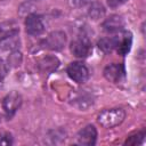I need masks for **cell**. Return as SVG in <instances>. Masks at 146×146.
<instances>
[{"instance_id":"20","label":"cell","mask_w":146,"mask_h":146,"mask_svg":"<svg viewBox=\"0 0 146 146\" xmlns=\"http://www.w3.org/2000/svg\"><path fill=\"white\" fill-rule=\"evenodd\" d=\"M91 0H68V3L71 7L74 8H79V7H83L87 3H89Z\"/></svg>"},{"instance_id":"10","label":"cell","mask_w":146,"mask_h":146,"mask_svg":"<svg viewBox=\"0 0 146 146\" xmlns=\"http://www.w3.org/2000/svg\"><path fill=\"white\" fill-rule=\"evenodd\" d=\"M102 27L107 33L121 32L124 27V19L119 15H112L102 23Z\"/></svg>"},{"instance_id":"7","label":"cell","mask_w":146,"mask_h":146,"mask_svg":"<svg viewBox=\"0 0 146 146\" xmlns=\"http://www.w3.org/2000/svg\"><path fill=\"white\" fill-rule=\"evenodd\" d=\"M104 76L107 81L113 82V83H117L120 82L124 75H125V70L124 66L122 64H117V63H112L110 65H107L104 68Z\"/></svg>"},{"instance_id":"9","label":"cell","mask_w":146,"mask_h":146,"mask_svg":"<svg viewBox=\"0 0 146 146\" xmlns=\"http://www.w3.org/2000/svg\"><path fill=\"white\" fill-rule=\"evenodd\" d=\"M132 46V35L130 32H122L115 35V49L119 55L125 56Z\"/></svg>"},{"instance_id":"21","label":"cell","mask_w":146,"mask_h":146,"mask_svg":"<svg viewBox=\"0 0 146 146\" xmlns=\"http://www.w3.org/2000/svg\"><path fill=\"white\" fill-rule=\"evenodd\" d=\"M7 65L5 64V62L0 58V81L3 80V78L7 75Z\"/></svg>"},{"instance_id":"15","label":"cell","mask_w":146,"mask_h":146,"mask_svg":"<svg viewBox=\"0 0 146 146\" xmlns=\"http://www.w3.org/2000/svg\"><path fill=\"white\" fill-rule=\"evenodd\" d=\"M0 46L5 50H17V48L19 47V39H17V35L6 38L3 40H0Z\"/></svg>"},{"instance_id":"17","label":"cell","mask_w":146,"mask_h":146,"mask_svg":"<svg viewBox=\"0 0 146 146\" xmlns=\"http://www.w3.org/2000/svg\"><path fill=\"white\" fill-rule=\"evenodd\" d=\"M22 63V54L18 50H14L8 57V65L10 67H17Z\"/></svg>"},{"instance_id":"5","label":"cell","mask_w":146,"mask_h":146,"mask_svg":"<svg viewBox=\"0 0 146 146\" xmlns=\"http://www.w3.org/2000/svg\"><path fill=\"white\" fill-rule=\"evenodd\" d=\"M91 51V42L86 36H80L71 42V52L79 58L87 57Z\"/></svg>"},{"instance_id":"23","label":"cell","mask_w":146,"mask_h":146,"mask_svg":"<svg viewBox=\"0 0 146 146\" xmlns=\"http://www.w3.org/2000/svg\"><path fill=\"white\" fill-rule=\"evenodd\" d=\"M31 1H34V0H31Z\"/></svg>"},{"instance_id":"18","label":"cell","mask_w":146,"mask_h":146,"mask_svg":"<svg viewBox=\"0 0 146 146\" xmlns=\"http://www.w3.org/2000/svg\"><path fill=\"white\" fill-rule=\"evenodd\" d=\"M145 138V131L141 130L135 135H131L128 137V139L125 140V144L127 145H137V144H141L143 140Z\"/></svg>"},{"instance_id":"22","label":"cell","mask_w":146,"mask_h":146,"mask_svg":"<svg viewBox=\"0 0 146 146\" xmlns=\"http://www.w3.org/2000/svg\"><path fill=\"white\" fill-rule=\"evenodd\" d=\"M107 1V5L111 7V8H116L121 5H123L127 0H106Z\"/></svg>"},{"instance_id":"19","label":"cell","mask_w":146,"mask_h":146,"mask_svg":"<svg viewBox=\"0 0 146 146\" xmlns=\"http://www.w3.org/2000/svg\"><path fill=\"white\" fill-rule=\"evenodd\" d=\"M14 140H13V136L9 132H3L0 133V146H9L13 145Z\"/></svg>"},{"instance_id":"13","label":"cell","mask_w":146,"mask_h":146,"mask_svg":"<svg viewBox=\"0 0 146 146\" xmlns=\"http://www.w3.org/2000/svg\"><path fill=\"white\" fill-rule=\"evenodd\" d=\"M105 7L103 6L102 2L99 1H94L91 2L89 9H88V15L91 19L94 21H98L100 18H103L105 16Z\"/></svg>"},{"instance_id":"4","label":"cell","mask_w":146,"mask_h":146,"mask_svg":"<svg viewBox=\"0 0 146 146\" xmlns=\"http://www.w3.org/2000/svg\"><path fill=\"white\" fill-rule=\"evenodd\" d=\"M67 75L71 80L76 83H84L89 78V70L88 67L80 62H73L67 66Z\"/></svg>"},{"instance_id":"14","label":"cell","mask_w":146,"mask_h":146,"mask_svg":"<svg viewBox=\"0 0 146 146\" xmlns=\"http://www.w3.org/2000/svg\"><path fill=\"white\" fill-rule=\"evenodd\" d=\"M98 48L104 52H111L113 49H115V36H108V38H102L98 41Z\"/></svg>"},{"instance_id":"12","label":"cell","mask_w":146,"mask_h":146,"mask_svg":"<svg viewBox=\"0 0 146 146\" xmlns=\"http://www.w3.org/2000/svg\"><path fill=\"white\" fill-rule=\"evenodd\" d=\"M58 66H59V60L55 56H46V57H42L38 62L39 70L41 72H44V73L54 72Z\"/></svg>"},{"instance_id":"2","label":"cell","mask_w":146,"mask_h":146,"mask_svg":"<svg viewBox=\"0 0 146 146\" xmlns=\"http://www.w3.org/2000/svg\"><path fill=\"white\" fill-rule=\"evenodd\" d=\"M41 43L42 47L46 49L55 50V51L62 50L66 43V34L63 31H54L49 33Z\"/></svg>"},{"instance_id":"1","label":"cell","mask_w":146,"mask_h":146,"mask_svg":"<svg viewBox=\"0 0 146 146\" xmlns=\"http://www.w3.org/2000/svg\"><path fill=\"white\" fill-rule=\"evenodd\" d=\"M125 119V112L121 107H114V108H107L102 111L98 116L97 121L98 123L104 128H114L119 124H121Z\"/></svg>"},{"instance_id":"16","label":"cell","mask_w":146,"mask_h":146,"mask_svg":"<svg viewBox=\"0 0 146 146\" xmlns=\"http://www.w3.org/2000/svg\"><path fill=\"white\" fill-rule=\"evenodd\" d=\"M73 104L80 108V110H84L87 107H89L91 104H92V98L87 95V94H82V97H81V94L79 95V97H76L74 100H73Z\"/></svg>"},{"instance_id":"6","label":"cell","mask_w":146,"mask_h":146,"mask_svg":"<svg viewBox=\"0 0 146 146\" xmlns=\"http://www.w3.org/2000/svg\"><path fill=\"white\" fill-rule=\"evenodd\" d=\"M25 30L30 35H40L44 31V24L41 16L30 14L25 18Z\"/></svg>"},{"instance_id":"11","label":"cell","mask_w":146,"mask_h":146,"mask_svg":"<svg viewBox=\"0 0 146 146\" xmlns=\"http://www.w3.org/2000/svg\"><path fill=\"white\" fill-rule=\"evenodd\" d=\"M19 32L18 24L15 21H5L0 23V40L17 35Z\"/></svg>"},{"instance_id":"3","label":"cell","mask_w":146,"mask_h":146,"mask_svg":"<svg viewBox=\"0 0 146 146\" xmlns=\"http://www.w3.org/2000/svg\"><path fill=\"white\" fill-rule=\"evenodd\" d=\"M22 96L17 91H11L9 92L2 100V108L8 119H11L14 114L17 112V110L22 105Z\"/></svg>"},{"instance_id":"8","label":"cell","mask_w":146,"mask_h":146,"mask_svg":"<svg viewBox=\"0 0 146 146\" xmlns=\"http://www.w3.org/2000/svg\"><path fill=\"white\" fill-rule=\"evenodd\" d=\"M97 140V130L92 124H88L82 128L76 135V143L80 145H95Z\"/></svg>"}]
</instances>
